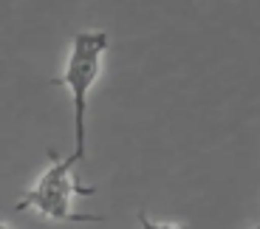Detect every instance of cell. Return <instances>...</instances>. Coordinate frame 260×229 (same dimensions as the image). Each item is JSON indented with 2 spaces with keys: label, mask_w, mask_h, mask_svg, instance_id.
Segmentation results:
<instances>
[{
  "label": "cell",
  "mask_w": 260,
  "mask_h": 229,
  "mask_svg": "<svg viewBox=\"0 0 260 229\" xmlns=\"http://www.w3.org/2000/svg\"><path fill=\"white\" fill-rule=\"evenodd\" d=\"M74 161L71 156L62 161L51 164L40 181L34 184V190L17 201V210H37L48 221H74V223H99L105 221L102 215H79L74 212V195H93V187H79L71 181Z\"/></svg>",
  "instance_id": "cell-2"
},
{
  "label": "cell",
  "mask_w": 260,
  "mask_h": 229,
  "mask_svg": "<svg viewBox=\"0 0 260 229\" xmlns=\"http://www.w3.org/2000/svg\"><path fill=\"white\" fill-rule=\"evenodd\" d=\"M0 229H12V226H9V223H3V221H0Z\"/></svg>",
  "instance_id": "cell-4"
},
{
  "label": "cell",
  "mask_w": 260,
  "mask_h": 229,
  "mask_svg": "<svg viewBox=\"0 0 260 229\" xmlns=\"http://www.w3.org/2000/svg\"><path fill=\"white\" fill-rule=\"evenodd\" d=\"M108 48V34L105 31H79L71 40V57L65 66L62 79H57L59 85L71 91L74 102V153L71 161H82L85 158V113H88V93H91L93 82L102 68V57Z\"/></svg>",
  "instance_id": "cell-1"
},
{
  "label": "cell",
  "mask_w": 260,
  "mask_h": 229,
  "mask_svg": "<svg viewBox=\"0 0 260 229\" xmlns=\"http://www.w3.org/2000/svg\"><path fill=\"white\" fill-rule=\"evenodd\" d=\"M139 226L142 229H189L184 223H156V221H150L147 212H139Z\"/></svg>",
  "instance_id": "cell-3"
}]
</instances>
